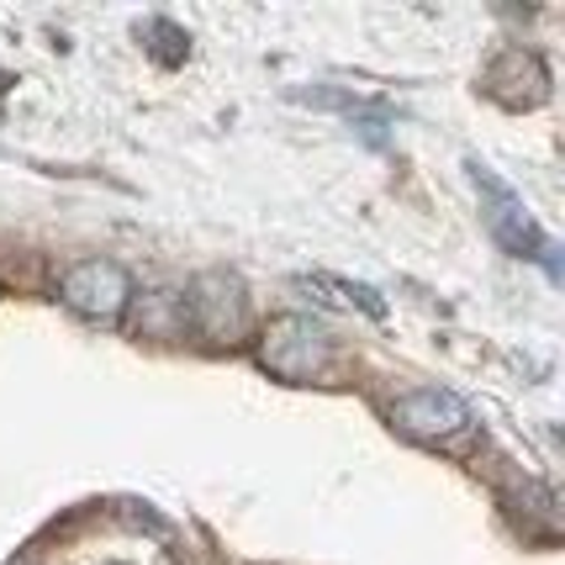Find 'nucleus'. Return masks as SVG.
I'll use <instances>...</instances> for the list:
<instances>
[{
	"instance_id": "nucleus-1",
	"label": "nucleus",
	"mask_w": 565,
	"mask_h": 565,
	"mask_svg": "<svg viewBox=\"0 0 565 565\" xmlns=\"http://www.w3.org/2000/svg\"><path fill=\"white\" fill-rule=\"evenodd\" d=\"M259 365L270 370L275 381H291V386L322 381L333 365V339H328L322 322L301 318V312H280L259 333Z\"/></svg>"
},
{
	"instance_id": "nucleus-2",
	"label": "nucleus",
	"mask_w": 565,
	"mask_h": 565,
	"mask_svg": "<svg viewBox=\"0 0 565 565\" xmlns=\"http://www.w3.org/2000/svg\"><path fill=\"white\" fill-rule=\"evenodd\" d=\"M470 180H476V191L487 196V227H492V238L508 254H518V259H544L550 265V275H555V244L540 233V222L529 217V206L518 201L513 185H502L481 159H470Z\"/></svg>"
},
{
	"instance_id": "nucleus-3",
	"label": "nucleus",
	"mask_w": 565,
	"mask_h": 565,
	"mask_svg": "<svg viewBox=\"0 0 565 565\" xmlns=\"http://www.w3.org/2000/svg\"><path fill=\"white\" fill-rule=\"evenodd\" d=\"M180 301H185V322L206 344H238L248 333V291L238 275L201 270L191 280V296H180Z\"/></svg>"
},
{
	"instance_id": "nucleus-4",
	"label": "nucleus",
	"mask_w": 565,
	"mask_h": 565,
	"mask_svg": "<svg viewBox=\"0 0 565 565\" xmlns=\"http://www.w3.org/2000/svg\"><path fill=\"white\" fill-rule=\"evenodd\" d=\"M58 296H64V307L79 312V318L117 322L127 312V301H132V275H127L117 259H79V265L64 270Z\"/></svg>"
},
{
	"instance_id": "nucleus-5",
	"label": "nucleus",
	"mask_w": 565,
	"mask_h": 565,
	"mask_svg": "<svg viewBox=\"0 0 565 565\" xmlns=\"http://www.w3.org/2000/svg\"><path fill=\"white\" fill-rule=\"evenodd\" d=\"M392 423L418 444H455L470 434V407L444 386H413L392 402Z\"/></svg>"
},
{
	"instance_id": "nucleus-6",
	"label": "nucleus",
	"mask_w": 565,
	"mask_h": 565,
	"mask_svg": "<svg viewBox=\"0 0 565 565\" xmlns=\"http://www.w3.org/2000/svg\"><path fill=\"white\" fill-rule=\"evenodd\" d=\"M481 90L497 100V106H508V111H534L550 100V70H544L540 53L529 49H502L487 64L481 74Z\"/></svg>"
},
{
	"instance_id": "nucleus-7",
	"label": "nucleus",
	"mask_w": 565,
	"mask_h": 565,
	"mask_svg": "<svg viewBox=\"0 0 565 565\" xmlns=\"http://www.w3.org/2000/svg\"><path fill=\"white\" fill-rule=\"evenodd\" d=\"M296 286L301 291H333L328 301H339V307H360L370 318H386V301L370 291V286H354V280H339V275H296Z\"/></svg>"
},
{
	"instance_id": "nucleus-8",
	"label": "nucleus",
	"mask_w": 565,
	"mask_h": 565,
	"mask_svg": "<svg viewBox=\"0 0 565 565\" xmlns=\"http://www.w3.org/2000/svg\"><path fill=\"white\" fill-rule=\"evenodd\" d=\"M138 38H143V49L153 53V64H164V70L185 64V53H191V38H185V26L164 22V17L143 22V26H138Z\"/></svg>"
},
{
	"instance_id": "nucleus-9",
	"label": "nucleus",
	"mask_w": 565,
	"mask_h": 565,
	"mask_svg": "<svg viewBox=\"0 0 565 565\" xmlns=\"http://www.w3.org/2000/svg\"><path fill=\"white\" fill-rule=\"evenodd\" d=\"M185 328V301L174 291H153L143 301V318H138V333L143 339H174Z\"/></svg>"
}]
</instances>
